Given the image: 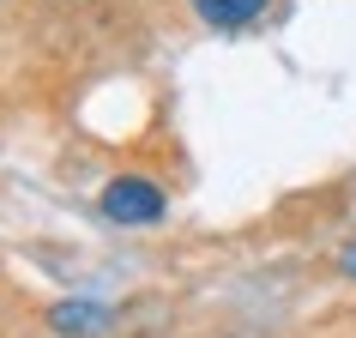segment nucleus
<instances>
[{
  "mask_svg": "<svg viewBox=\"0 0 356 338\" xmlns=\"http://www.w3.org/2000/svg\"><path fill=\"white\" fill-rule=\"evenodd\" d=\"M97 211H103L115 230H157L169 218V193L157 188L151 175H115V182H103V193H97Z\"/></svg>",
  "mask_w": 356,
  "mask_h": 338,
  "instance_id": "f257e3e1",
  "label": "nucleus"
},
{
  "mask_svg": "<svg viewBox=\"0 0 356 338\" xmlns=\"http://www.w3.org/2000/svg\"><path fill=\"white\" fill-rule=\"evenodd\" d=\"M109 326H115V314H109V302H97V296H67L49 308V332L55 338H97Z\"/></svg>",
  "mask_w": 356,
  "mask_h": 338,
  "instance_id": "f03ea898",
  "label": "nucleus"
},
{
  "mask_svg": "<svg viewBox=\"0 0 356 338\" xmlns=\"http://www.w3.org/2000/svg\"><path fill=\"white\" fill-rule=\"evenodd\" d=\"M266 6L272 0H193L200 24H211V31H248V24L266 19Z\"/></svg>",
  "mask_w": 356,
  "mask_h": 338,
  "instance_id": "7ed1b4c3",
  "label": "nucleus"
},
{
  "mask_svg": "<svg viewBox=\"0 0 356 338\" xmlns=\"http://www.w3.org/2000/svg\"><path fill=\"white\" fill-rule=\"evenodd\" d=\"M338 272H344V278L356 284V236H350V242H344V254H338Z\"/></svg>",
  "mask_w": 356,
  "mask_h": 338,
  "instance_id": "20e7f679",
  "label": "nucleus"
}]
</instances>
